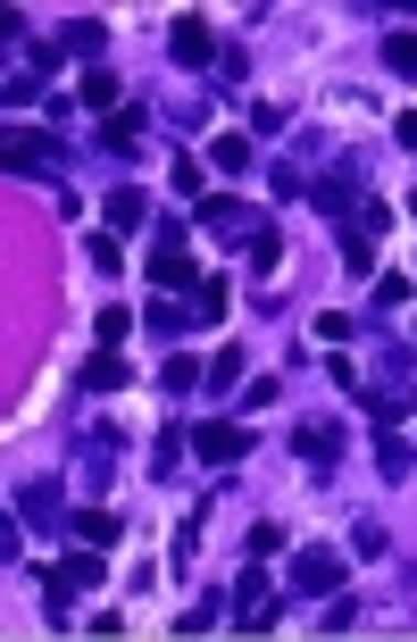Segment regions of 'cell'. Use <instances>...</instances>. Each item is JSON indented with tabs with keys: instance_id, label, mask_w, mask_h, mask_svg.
<instances>
[{
	"instance_id": "6da1fadb",
	"label": "cell",
	"mask_w": 417,
	"mask_h": 642,
	"mask_svg": "<svg viewBox=\"0 0 417 642\" xmlns=\"http://www.w3.org/2000/svg\"><path fill=\"white\" fill-rule=\"evenodd\" d=\"M42 592H51V618L67 625V609H76V592H100V550L84 543L76 559H58V567H42Z\"/></svg>"
},
{
	"instance_id": "7a4b0ae2",
	"label": "cell",
	"mask_w": 417,
	"mask_h": 642,
	"mask_svg": "<svg viewBox=\"0 0 417 642\" xmlns=\"http://www.w3.org/2000/svg\"><path fill=\"white\" fill-rule=\"evenodd\" d=\"M276 618H285V592L267 585V559H250L243 585H234V625H243V634H267Z\"/></svg>"
},
{
	"instance_id": "3957f363",
	"label": "cell",
	"mask_w": 417,
	"mask_h": 642,
	"mask_svg": "<svg viewBox=\"0 0 417 642\" xmlns=\"http://www.w3.org/2000/svg\"><path fill=\"white\" fill-rule=\"evenodd\" d=\"M151 283H159V292H184V283H201V267H192V250H184V226H175V217L151 234Z\"/></svg>"
},
{
	"instance_id": "277c9868",
	"label": "cell",
	"mask_w": 417,
	"mask_h": 642,
	"mask_svg": "<svg viewBox=\"0 0 417 642\" xmlns=\"http://www.w3.org/2000/svg\"><path fill=\"white\" fill-rule=\"evenodd\" d=\"M168 51H175V67H192V76H209V67H217V34H209V18H175L168 25Z\"/></svg>"
},
{
	"instance_id": "5b68a950",
	"label": "cell",
	"mask_w": 417,
	"mask_h": 642,
	"mask_svg": "<svg viewBox=\"0 0 417 642\" xmlns=\"http://www.w3.org/2000/svg\"><path fill=\"white\" fill-rule=\"evenodd\" d=\"M192 451H201L209 468H234V459H250V426H234V417H209V426H192Z\"/></svg>"
},
{
	"instance_id": "8992f818",
	"label": "cell",
	"mask_w": 417,
	"mask_h": 642,
	"mask_svg": "<svg viewBox=\"0 0 417 642\" xmlns=\"http://www.w3.org/2000/svg\"><path fill=\"white\" fill-rule=\"evenodd\" d=\"M351 585V567H342V550H292V592H342Z\"/></svg>"
},
{
	"instance_id": "52a82bcc",
	"label": "cell",
	"mask_w": 417,
	"mask_h": 642,
	"mask_svg": "<svg viewBox=\"0 0 417 642\" xmlns=\"http://www.w3.org/2000/svg\"><path fill=\"white\" fill-rule=\"evenodd\" d=\"M51 159H58L51 126H18V133H9V151H0V168H9V175H34V168H51Z\"/></svg>"
},
{
	"instance_id": "ba28073f",
	"label": "cell",
	"mask_w": 417,
	"mask_h": 642,
	"mask_svg": "<svg viewBox=\"0 0 417 642\" xmlns=\"http://www.w3.org/2000/svg\"><path fill=\"white\" fill-rule=\"evenodd\" d=\"M292 459H309V468H334V459H342V435H334V426H325V417H309V426H292Z\"/></svg>"
},
{
	"instance_id": "9c48e42d",
	"label": "cell",
	"mask_w": 417,
	"mask_h": 642,
	"mask_svg": "<svg viewBox=\"0 0 417 642\" xmlns=\"http://www.w3.org/2000/svg\"><path fill=\"white\" fill-rule=\"evenodd\" d=\"M351 201H360V159H334L325 184H318V208L325 217H351Z\"/></svg>"
},
{
	"instance_id": "30bf717a",
	"label": "cell",
	"mask_w": 417,
	"mask_h": 642,
	"mask_svg": "<svg viewBox=\"0 0 417 642\" xmlns=\"http://www.w3.org/2000/svg\"><path fill=\"white\" fill-rule=\"evenodd\" d=\"M351 393H360V409L376 417V426H400V417L417 409V393H400V384H351Z\"/></svg>"
},
{
	"instance_id": "8fae6325",
	"label": "cell",
	"mask_w": 417,
	"mask_h": 642,
	"mask_svg": "<svg viewBox=\"0 0 417 642\" xmlns=\"http://www.w3.org/2000/svg\"><path fill=\"white\" fill-rule=\"evenodd\" d=\"M100 217H109V234H142V226H151V201H142L133 184H117L109 201H100Z\"/></svg>"
},
{
	"instance_id": "7c38bea8",
	"label": "cell",
	"mask_w": 417,
	"mask_h": 642,
	"mask_svg": "<svg viewBox=\"0 0 417 642\" xmlns=\"http://www.w3.org/2000/svg\"><path fill=\"white\" fill-rule=\"evenodd\" d=\"M76 100H84V109H100V117H117V109H126V100H117V76H109V67H100V58H93V67H84Z\"/></svg>"
},
{
	"instance_id": "4fadbf2b",
	"label": "cell",
	"mask_w": 417,
	"mask_h": 642,
	"mask_svg": "<svg viewBox=\"0 0 417 642\" xmlns=\"http://www.w3.org/2000/svg\"><path fill=\"white\" fill-rule=\"evenodd\" d=\"M409 468H417V451L384 426V435H376V475H384V484H409Z\"/></svg>"
},
{
	"instance_id": "5bb4252c",
	"label": "cell",
	"mask_w": 417,
	"mask_h": 642,
	"mask_svg": "<svg viewBox=\"0 0 417 642\" xmlns=\"http://www.w3.org/2000/svg\"><path fill=\"white\" fill-rule=\"evenodd\" d=\"M142 126H151V109H117V117H100V142L109 151H142Z\"/></svg>"
},
{
	"instance_id": "9a60e30c",
	"label": "cell",
	"mask_w": 417,
	"mask_h": 642,
	"mask_svg": "<svg viewBox=\"0 0 417 642\" xmlns=\"http://www.w3.org/2000/svg\"><path fill=\"white\" fill-rule=\"evenodd\" d=\"M201 226H209V234H243V226H250V208H243V201H226V192H201Z\"/></svg>"
},
{
	"instance_id": "2e32d148",
	"label": "cell",
	"mask_w": 417,
	"mask_h": 642,
	"mask_svg": "<svg viewBox=\"0 0 417 642\" xmlns=\"http://www.w3.org/2000/svg\"><path fill=\"white\" fill-rule=\"evenodd\" d=\"M18 517H25V526H51V517H58V484H51V475H34V484L18 492Z\"/></svg>"
},
{
	"instance_id": "e0dca14e",
	"label": "cell",
	"mask_w": 417,
	"mask_h": 642,
	"mask_svg": "<svg viewBox=\"0 0 417 642\" xmlns=\"http://www.w3.org/2000/svg\"><path fill=\"white\" fill-rule=\"evenodd\" d=\"M67 534H76V543H93V550H109V543H117L126 526H117L109 510H76V517H67Z\"/></svg>"
},
{
	"instance_id": "ac0fdd59",
	"label": "cell",
	"mask_w": 417,
	"mask_h": 642,
	"mask_svg": "<svg viewBox=\"0 0 417 642\" xmlns=\"http://www.w3.org/2000/svg\"><path fill=\"white\" fill-rule=\"evenodd\" d=\"M84 393H126V360H117V351H93V360H84Z\"/></svg>"
},
{
	"instance_id": "d6986e66",
	"label": "cell",
	"mask_w": 417,
	"mask_h": 642,
	"mask_svg": "<svg viewBox=\"0 0 417 642\" xmlns=\"http://www.w3.org/2000/svg\"><path fill=\"white\" fill-rule=\"evenodd\" d=\"M209 159H217V175H243V168H250V142H243V133H217V142H209Z\"/></svg>"
},
{
	"instance_id": "ffe728a7",
	"label": "cell",
	"mask_w": 417,
	"mask_h": 642,
	"mask_svg": "<svg viewBox=\"0 0 417 642\" xmlns=\"http://www.w3.org/2000/svg\"><path fill=\"white\" fill-rule=\"evenodd\" d=\"M0 100H9V117H18V109H42V76H34V67L9 76V84H0Z\"/></svg>"
},
{
	"instance_id": "44dd1931",
	"label": "cell",
	"mask_w": 417,
	"mask_h": 642,
	"mask_svg": "<svg viewBox=\"0 0 417 642\" xmlns=\"http://www.w3.org/2000/svg\"><path fill=\"white\" fill-rule=\"evenodd\" d=\"M409 292H417L409 267H384V276H376V309H409Z\"/></svg>"
},
{
	"instance_id": "7402d4cb",
	"label": "cell",
	"mask_w": 417,
	"mask_h": 642,
	"mask_svg": "<svg viewBox=\"0 0 417 642\" xmlns=\"http://www.w3.org/2000/svg\"><path fill=\"white\" fill-rule=\"evenodd\" d=\"M100 42H109V25H100V18H76V25H67V51H76L84 67H93V51H100Z\"/></svg>"
},
{
	"instance_id": "603a6c76",
	"label": "cell",
	"mask_w": 417,
	"mask_h": 642,
	"mask_svg": "<svg viewBox=\"0 0 417 642\" xmlns=\"http://www.w3.org/2000/svg\"><path fill=\"white\" fill-rule=\"evenodd\" d=\"M384 67L417 84V34H384Z\"/></svg>"
},
{
	"instance_id": "cb8c5ba5",
	"label": "cell",
	"mask_w": 417,
	"mask_h": 642,
	"mask_svg": "<svg viewBox=\"0 0 417 642\" xmlns=\"http://www.w3.org/2000/svg\"><path fill=\"white\" fill-rule=\"evenodd\" d=\"M192 292H201V318H209V325L226 318V301H234V283H226V276H201Z\"/></svg>"
},
{
	"instance_id": "d4e9b609",
	"label": "cell",
	"mask_w": 417,
	"mask_h": 642,
	"mask_svg": "<svg viewBox=\"0 0 417 642\" xmlns=\"http://www.w3.org/2000/svg\"><path fill=\"white\" fill-rule=\"evenodd\" d=\"M250 267H259V276H276V267H285V243H276L267 226H250Z\"/></svg>"
},
{
	"instance_id": "484cf974",
	"label": "cell",
	"mask_w": 417,
	"mask_h": 642,
	"mask_svg": "<svg viewBox=\"0 0 417 642\" xmlns=\"http://www.w3.org/2000/svg\"><path fill=\"white\" fill-rule=\"evenodd\" d=\"M84 259H93V276H117V267H126V250H117V234H93V243H84Z\"/></svg>"
},
{
	"instance_id": "4316f807",
	"label": "cell",
	"mask_w": 417,
	"mask_h": 642,
	"mask_svg": "<svg viewBox=\"0 0 417 642\" xmlns=\"http://www.w3.org/2000/svg\"><path fill=\"white\" fill-rule=\"evenodd\" d=\"M201 376H209V367H201V360H184V351H175V360L159 367V384H168V393H192V384H201Z\"/></svg>"
},
{
	"instance_id": "83f0119b",
	"label": "cell",
	"mask_w": 417,
	"mask_h": 642,
	"mask_svg": "<svg viewBox=\"0 0 417 642\" xmlns=\"http://www.w3.org/2000/svg\"><path fill=\"white\" fill-rule=\"evenodd\" d=\"M126 334H133V318H126V309H100V318H93V342H100V351H117Z\"/></svg>"
},
{
	"instance_id": "f1b7e54d",
	"label": "cell",
	"mask_w": 417,
	"mask_h": 642,
	"mask_svg": "<svg viewBox=\"0 0 417 642\" xmlns=\"http://www.w3.org/2000/svg\"><path fill=\"white\" fill-rule=\"evenodd\" d=\"M142 325H151V334H159V342H175V334H184V325H192V318H184V309H168V301H151V318H142Z\"/></svg>"
},
{
	"instance_id": "f546056e",
	"label": "cell",
	"mask_w": 417,
	"mask_h": 642,
	"mask_svg": "<svg viewBox=\"0 0 417 642\" xmlns=\"http://www.w3.org/2000/svg\"><path fill=\"white\" fill-rule=\"evenodd\" d=\"M342 267H351V276H367V267H376V250H367V234H351V226H342Z\"/></svg>"
},
{
	"instance_id": "4dcf8cb0",
	"label": "cell",
	"mask_w": 417,
	"mask_h": 642,
	"mask_svg": "<svg viewBox=\"0 0 417 642\" xmlns=\"http://www.w3.org/2000/svg\"><path fill=\"white\" fill-rule=\"evenodd\" d=\"M243 550H250V559H276V550H285V526H250Z\"/></svg>"
},
{
	"instance_id": "1f68e13d",
	"label": "cell",
	"mask_w": 417,
	"mask_h": 642,
	"mask_svg": "<svg viewBox=\"0 0 417 642\" xmlns=\"http://www.w3.org/2000/svg\"><path fill=\"white\" fill-rule=\"evenodd\" d=\"M360 234L376 243V234H393V201H360Z\"/></svg>"
},
{
	"instance_id": "d6a6232c",
	"label": "cell",
	"mask_w": 417,
	"mask_h": 642,
	"mask_svg": "<svg viewBox=\"0 0 417 642\" xmlns=\"http://www.w3.org/2000/svg\"><path fill=\"white\" fill-rule=\"evenodd\" d=\"M234 376H243V351H234V342H226V351H217V360H209V384H217V393H226Z\"/></svg>"
},
{
	"instance_id": "836d02e7",
	"label": "cell",
	"mask_w": 417,
	"mask_h": 642,
	"mask_svg": "<svg viewBox=\"0 0 417 642\" xmlns=\"http://www.w3.org/2000/svg\"><path fill=\"white\" fill-rule=\"evenodd\" d=\"M276 400H285V376H259V384L243 393V409H276Z\"/></svg>"
},
{
	"instance_id": "e575fe53",
	"label": "cell",
	"mask_w": 417,
	"mask_h": 642,
	"mask_svg": "<svg viewBox=\"0 0 417 642\" xmlns=\"http://www.w3.org/2000/svg\"><path fill=\"white\" fill-rule=\"evenodd\" d=\"M175 451H184V435H159L151 442V475H175Z\"/></svg>"
},
{
	"instance_id": "d590c367",
	"label": "cell",
	"mask_w": 417,
	"mask_h": 642,
	"mask_svg": "<svg viewBox=\"0 0 417 642\" xmlns=\"http://www.w3.org/2000/svg\"><path fill=\"white\" fill-rule=\"evenodd\" d=\"M250 126H259V133H285V126H292V117H285V109H276V100H250Z\"/></svg>"
},
{
	"instance_id": "8d00e7d4",
	"label": "cell",
	"mask_w": 417,
	"mask_h": 642,
	"mask_svg": "<svg viewBox=\"0 0 417 642\" xmlns=\"http://www.w3.org/2000/svg\"><path fill=\"white\" fill-rule=\"evenodd\" d=\"M168 184H175V192H201L209 175H201V159H175V168H168Z\"/></svg>"
},
{
	"instance_id": "74e56055",
	"label": "cell",
	"mask_w": 417,
	"mask_h": 642,
	"mask_svg": "<svg viewBox=\"0 0 417 642\" xmlns=\"http://www.w3.org/2000/svg\"><path fill=\"white\" fill-rule=\"evenodd\" d=\"M175 625H184V634H209V625H217V601H192V609H184Z\"/></svg>"
},
{
	"instance_id": "f35d334b",
	"label": "cell",
	"mask_w": 417,
	"mask_h": 642,
	"mask_svg": "<svg viewBox=\"0 0 417 642\" xmlns=\"http://www.w3.org/2000/svg\"><path fill=\"white\" fill-rule=\"evenodd\" d=\"M393 142H400V151H417V109H400V117H393Z\"/></svg>"
},
{
	"instance_id": "ab89813d",
	"label": "cell",
	"mask_w": 417,
	"mask_h": 642,
	"mask_svg": "<svg viewBox=\"0 0 417 642\" xmlns=\"http://www.w3.org/2000/svg\"><path fill=\"white\" fill-rule=\"evenodd\" d=\"M409 217H417V192H409Z\"/></svg>"
},
{
	"instance_id": "60d3db41",
	"label": "cell",
	"mask_w": 417,
	"mask_h": 642,
	"mask_svg": "<svg viewBox=\"0 0 417 642\" xmlns=\"http://www.w3.org/2000/svg\"><path fill=\"white\" fill-rule=\"evenodd\" d=\"M409 342H417V325H409Z\"/></svg>"
}]
</instances>
